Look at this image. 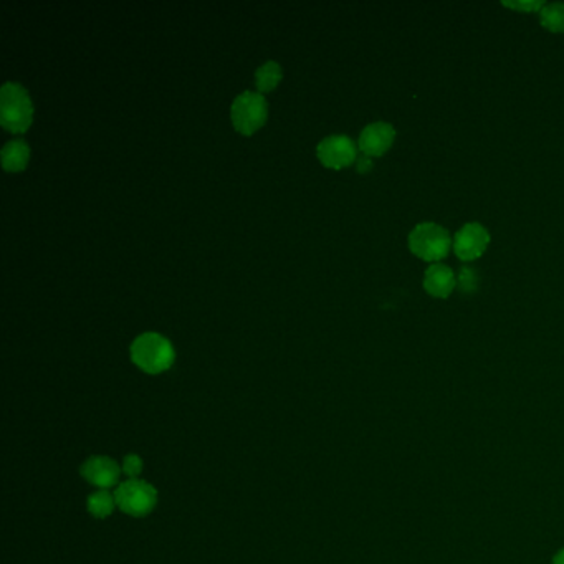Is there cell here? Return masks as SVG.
I'll use <instances>...</instances> for the list:
<instances>
[{"label": "cell", "mask_w": 564, "mask_h": 564, "mask_svg": "<svg viewBox=\"0 0 564 564\" xmlns=\"http://www.w3.org/2000/svg\"><path fill=\"white\" fill-rule=\"evenodd\" d=\"M174 348L164 336L145 333L137 336L131 345V359L147 375H159L172 366Z\"/></svg>", "instance_id": "obj_1"}, {"label": "cell", "mask_w": 564, "mask_h": 564, "mask_svg": "<svg viewBox=\"0 0 564 564\" xmlns=\"http://www.w3.org/2000/svg\"><path fill=\"white\" fill-rule=\"evenodd\" d=\"M33 108L27 90L7 82L0 88V125L11 133H23L31 126Z\"/></svg>", "instance_id": "obj_2"}, {"label": "cell", "mask_w": 564, "mask_h": 564, "mask_svg": "<svg viewBox=\"0 0 564 564\" xmlns=\"http://www.w3.org/2000/svg\"><path fill=\"white\" fill-rule=\"evenodd\" d=\"M452 239L449 232L434 222L419 224L416 229L409 234V249L426 261L442 260L447 257Z\"/></svg>", "instance_id": "obj_3"}, {"label": "cell", "mask_w": 564, "mask_h": 564, "mask_svg": "<svg viewBox=\"0 0 564 564\" xmlns=\"http://www.w3.org/2000/svg\"><path fill=\"white\" fill-rule=\"evenodd\" d=\"M116 507L131 516H146L154 510L157 503V490L145 480H133L119 483L115 491Z\"/></svg>", "instance_id": "obj_4"}, {"label": "cell", "mask_w": 564, "mask_h": 564, "mask_svg": "<svg viewBox=\"0 0 564 564\" xmlns=\"http://www.w3.org/2000/svg\"><path fill=\"white\" fill-rule=\"evenodd\" d=\"M230 116L239 133L251 135L267 119V101L260 93L243 92L234 100Z\"/></svg>", "instance_id": "obj_5"}, {"label": "cell", "mask_w": 564, "mask_h": 564, "mask_svg": "<svg viewBox=\"0 0 564 564\" xmlns=\"http://www.w3.org/2000/svg\"><path fill=\"white\" fill-rule=\"evenodd\" d=\"M490 243V234L480 224L471 222L465 224L462 229L455 234L454 239V251L460 260H477L487 251Z\"/></svg>", "instance_id": "obj_6"}, {"label": "cell", "mask_w": 564, "mask_h": 564, "mask_svg": "<svg viewBox=\"0 0 564 564\" xmlns=\"http://www.w3.org/2000/svg\"><path fill=\"white\" fill-rule=\"evenodd\" d=\"M356 145L353 139L341 135L324 137L323 141L316 147L318 159L323 163L326 168L343 169L351 166L356 159Z\"/></svg>", "instance_id": "obj_7"}, {"label": "cell", "mask_w": 564, "mask_h": 564, "mask_svg": "<svg viewBox=\"0 0 564 564\" xmlns=\"http://www.w3.org/2000/svg\"><path fill=\"white\" fill-rule=\"evenodd\" d=\"M82 475L84 480L90 481L94 487H98L100 490H108L111 487H115L119 481V465L115 460L105 457V455H94L84 462L82 465Z\"/></svg>", "instance_id": "obj_8"}, {"label": "cell", "mask_w": 564, "mask_h": 564, "mask_svg": "<svg viewBox=\"0 0 564 564\" xmlns=\"http://www.w3.org/2000/svg\"><path fill=\"white\" fill-rule=\"evenodd\" d=\"M396 139V129L389 123L377 121L367 125L359 137V149L369 157L383 156Z\"/></svg>", "instance_id": "obj_9"}, {"label": "cell", "mask_w": 564, "mask_h": 564, "mask_svg": "<svg viewBox=\"0 0 564 564\" xmlns=\"http://www.w3.org/2000/svg\"><path fill=\"white\" fill-rule=\"evenodd\" d=\"M457 278L454 270L444 263H434L426 270L424 288L436 298H447L455 290Z\"/></svg>", "instance_id": "obj_10"}, {"label": "cell", "mask_w": 564, "mask_h": 564, "mask_svg": "<svg viewBox=\"0 0 564 564\" xmlns=\"http://www.w3.org/2000/svg\"><path fill=\"white\" fill-rule=\"evenodd\" d=\"M2 166L5 171L17 172L27 166L29 156H31V149L27 146L25 141L22 139H13L9 141L5 146L2 147Z\"/></svg>", "instance_id": "obj_11"}, {"label": "cell", "mask_w": 564, "mask_h": 564, "mask_svg": "<svg viewBox=\"0 0 564 564\" xmlns=\"http://www.w3.org/2000/svg\"><path fill=\"white\" fill-rule=\"evenodd\" d=\"M282 80V66L277 62H267L260 65L255 72V84L261 93L273 90Z\"/></svg>", "instance_id": "obj_12"}, {"label": "cell", "mask_w": 564, "mask_h": 564, "mask_svg": "<svg viewBox=\"0 0 564 564\" xmlns=\"http://www.w3.org/2000/svg\"><path fill=\"white\" fill-rule=\"evenodd\" d=\"M86 507H88V512L92 513L94 518H100V520L106 518L115 510V495H111L108 490L94 491L88 497Z\"/></svg>", "instance_id": "obj_13"}, {"label": "cell", "mask_w": 564, "mask_h": 564, "mask_svg": "<svg viewBox=\"0 0 564 564\" xmlns=\"http://www.w3.org/2000/svg\"><path fill=\"white\" fill-rule=\"evenodd\" d=\"M540 22L546 31L554 33H563L564 31V4L553 2L546 4L540 12Z\"/></svg>", "instance_id": "obj_14"}, {"label": "cell", "mask_w": 564, "mask_h": 564, "mask_svg": "<svg viewBox=\"0 0 564 564\" xmlns=\"http://www.w3.org/2000/svg\"><path fill=\"white\" fill-rule=\"evenodd\" d=\"M459 285L460 288H462V292H475V290H477V285H479V277H477V272H475L473 269L463 267V269L460 270Z\"/></svg>", "instance_id": "obj_15"}, {"label": "cell", "mask_w": 564, "mask_h": 564, "mask_svg": "<svg viewBox=\"0 0 564 564\" xmlns=\"http://www.w3.org/2000/svg\"><path fill=\"white\" fill-rule=\"evenodd\" d=\"M123 471L131 480L137 479L141 475V471H143V460H141V457L137 455V454L126 455L125 460H123Z\"/></svg>", "instance_id": "obj_16"}, {"label": "cell", "mask_w": 564, "mask_h": 564, "mask_svg": "<svg viewBox=\"0 0 564 564\" xmlns=\"http://www.w3.org/2000/svg\"><path fill=\"white\" fill-rule=\"evenodd\" d=\"M503 5L518 12H542L546 4L542 0H534V2H503Z\"/></svg>", "instance_id": "obj_17"}, {"label": "cell", "mask_w": 564, "mask_h": 564, "mask_svg": "<svg viewBox=\"0 0 564 564\" xmlns=\"http://www.w3.org/2000/svg\"><path fill=\"white\" fill-rule=\"evenodd\" d=\"M356 169H357V172H361V174H366V172H369V171L373 169V161H371V157L366 156V154L357 156V159H356Z\"/></svg>", "instance_id": "obj_18"}, {"label": "cell", "mask_w": 564, "mask_h": 564, "mask_svg": "<svg viewBox=\"0 0 564 564\" xmlns=\"http://www.w3.org/2000/svg\"><path fill=\"white\" fill-rule=\"evenodd\" d=\"M553 564H564V548L554 556Z\"/></svg>", "instance_id": "obj_19"}]
</instances>
